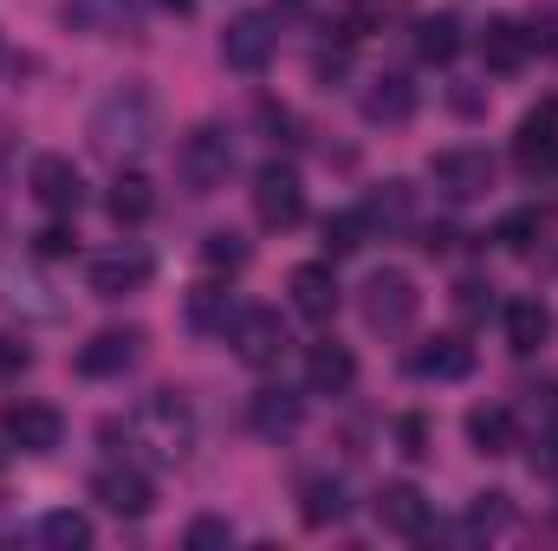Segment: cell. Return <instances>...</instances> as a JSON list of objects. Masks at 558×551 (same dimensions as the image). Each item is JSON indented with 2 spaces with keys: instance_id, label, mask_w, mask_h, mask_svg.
Listing matches in <instances>:
<instances>
[{
  "instance_id": "obj_12",
  "label": "cell",
  "mask_w": 558,
  "mask_h": 551,
  "mask_svg": "<svg viewBox=\"0 0 558 551\" xmlns=\"http://www.w3.org/2000/svg\"><path fill=\"white\" fill-rule=\"evenodd\" d=\"M33 201L52 215H78L85 208V175L72 169V156H33Z\"/></svg>"
},
{
  "instance_id": "obj_7",
  "label": "cell",
  "mask_w": 558,
  "mask_h": 551,
  "mask_svg": "<svg viewBox=\"0 0 558 551\" xmlns=\"http://www.w3.org/2000/svg\"><path fill=\"white\" fill-rule=\"evenodd\" d=\"M428 182H435V195H448V201H481L487 188H494V156L487 149H441L435 162H428Z\"/></svg>"
},
{
  "instance_id": "obj_9",
  "label": "cell",
  "mask_w": 558,
  "mask_h": 551,
  "mask_svg": "<svg viewBox=\"0 0 558 551\" xmlns=\"http://www.w3.org/2000/svg\"><path fill=\"white\" fill-rule=\"evenodd\" d=\"M279 52V20L274 13H241V20H228V33H221V59L234 65V72H267Z\"/></svg>"
},
{
  "instance_id": "obj_25",
  "label": "cell",
  "mask_w": 558,
  "mask_h": 551,
  "mask_svg": "<svg viewBox=\"0 0 558 551\" xmlns=\"http://www.w3.org/2000/svg\"><path fill=\"white\" fill-rule=\"evenodd\" d=\"M105 208H111V221H118V228H143V221L156 215V188H149V175H137V169H118V182H111Z\"/></svg>"
},
{
  "instance_id": "obj_40",
  "label": "cell",
  "mask_w": 558,
  "mask_h": 551,
  "mask_svg": "<svg viewBox=\"0 0 558 551\" xmlns=\"http://www.w3.org/2000/svg\"><path fill=\"white\" fill-rule=\"evenodd\" d=\"M26 364H33V351H26V344H13V338H0V383H7V377H20Z\"/></svg>"
},
{
  "instance_id": "obj_28",
  "label": "cell",
  "mask_w": 558,
  "mask_h": 551,
  "mask_svg": "<svg viewBox=\"0 0 558 551\" xmlns=\"http://www.w3.org/2000/svg\"><path fill=\"white\" fill-rule=\"evenodd\" d=\"M416 52L428 59V65H448V59L461 52V26H454L448 13H428V20H416Z\"/></svg>"
},
{
  "instance_id": "obj_11",
  "label": "cell",
  "mask_w": 558,
  "mask_h": 551,
  "mask_svg": "<svg viewBox=\"0 0 558 551\" xmlns=\"http://www.w3.org/2000/svg\"><path fill=\"white\" fill-rule=\"evenodd\" d=\"M0 434L20 448V454H52L59 441H65V415L52 409V403H7L0 409Z\"/></svg>"
},
{
  "instance_id": "obj_14",
  "label": "cell",
  "mask_w": 558,
  "mask_h": 551,
  "mask_svg": "<svg viewBox=\"0 0 558 551\" xmlns=\"http://www.w3.org/2000/svg\"><path fill=\"white\" fill-rule=\"evenodd\" d=\"M149 273H156V260L143 247H111V254L92 260V292L98 298H131V292L149 285Z\"/></svg>"
},
{
  "instance_id": "obj_42",
  "label": "cell",
  "mask_w": 558,
  "mask_h": 551,
  "mask_svg": "<svg viewBox=\"0 0 558 551\" xmlns=\"http://www.w3.org/2000/svg\"><path fill=\"white\" fill-rule=\"evenodd\" d=\"M156 7H169V13H195V0H156Z\"/></svg>"
},
{
  "instance_id": "obj_26",
  "label": "cell",
  "mask_w": 558,
  "mask_h": 551,
  "mask_svg": "<svg viewBox=\"0 0 558 551\" xmlns=\"http://www.w3.org/2000/svg\"><path fill=\"white\" fill-rule=\"evenodd\" d=\"M468 441H474V454H513V409H500V403L468 409Z\"/></svg>"
},
{
  "instance_id": "obj_20",
  "label": "cell",
  "mask_w": 558,
  "mask_h": 551,
  "mask_svg": "<svg viewBox=\"0 0 558 551\" xmlns=\"http://www.w3.org/2000/svg\"><path fill=\"white\" fill-rule=\"evenodd\" d=\"M299 519H305L312 532H325V526H344V519H351V493H344V480H331V474H312V480L299 487Z\"/></svg>"
},
{
  "instance_id": "obj_34",
  "label": "cell",
  "mask_w": 558,
  "mask_h": 551,
  "mask_svg": "<svg viewBox=\"0 0 558 551\" xmlns=\"http://www.w3.org/2000/svg\"><path fill=\"white\" fill-rule=\"evenodd\" d=\"M507 519H513L507 493H481V500H474V513H468V532H500Z\"/></svg>"
},
{
  "instance_id": "obj_10",
  "label": "cell",
  "mask_w": 558,
  "mask_h": 551,
  "mask_svg": "<svg viewBox=\"0 0 558 551\" xmlns=\"http://www.w3.org/2000/svg\"><path fill=\"white\" fill-rule=\"evenodd\" d=\"M0 305L20 311V318H33V325H59L65 318L59 285L46 273H33V267H0Z\"/></svg>"
},
{
  "instance_id": "obj_22",
  "label": "cell",
  "mask_w": 558,
  "mask_h": 551,
  "mask_svg": "<svg viewBox=\"0 0 558 551\" xmlns=\"http://www.w3.org/2000/svg\"><path fill=\"white\" fill-rule=\"evenodd\" d=\"M474 370V344L468 338H454V331H441V338H428L416 351V377H435V383H461Z\"/></svg>"
},
{
  "instance_id": "obj_38",
  "label": "cell",
  "mask_w": 558,
  "mask_h": 551,
  "mask_svg": "<svg viewBox=\"0 0 558 551\" xmlns=\"http://www.w3.org/2000/svg\"><path fill=\"white\" fill-rule=\"evenodd\" d=\"M397 441H403L410 461H422V454H428V421H422V415H403V421H397Z\"/></svg>"
},
{
  "instance_id": "obj_44",
  "label": "cell",
  "mask_w": 558,
  "mask_h": 551,
  "mask_svg": "<svg viewBox=\"0 0 558 551\" xmlns=\"http://www.w3.org/2000/svg\"><path fill=\"white\" fill-rule=\"evenodd\" d=\"M0 201H7V188H0Z\"/></svg>"
},
{
  "instance_id": "obj_23",
  "label": "cell",
  "mask_w": 558,
  "mask_h": 551,
  "mask_svg": "<svg viewBox=\"0 0 558 551\" xmlns=\"http://www.w3.org/2000/svg\"><path fill=\"white\" fill-rule=\"evenodd\" d=\"M526 52H533V33H526L520 20H507V13H500V20H487V26H481V59H487L494 72H520V65H526Z\"/></svg>"
},
{
  "instance_id": "obj_37",
  "label": "cell",
  "mask_w": 558,
  "mask_h": 551,
  "mask_svg": "<svg viewBox=\"0 0 558 551\" xmlns=\"http://www.w3.org/2000/svg\"><path fill=\"white\" fill-rule=\"evenodd\" d=\"M33 247H39V260H65V254H78V234L72 228H46Z\"/></svg>"
},
{
  "instance_id": "obj_35",
  "label": "cell",
  "mask_w": 558,
  "mask_h": 551,
  "mask_svg": "<svg viewBox=\"0 0 558 551\" xmlns=\"http://www.w3.org/2000/svg\"><path fill=\"white\" fill-rule=\"evenodd\" d=\"M533 234H539V215H533V208H526V215H507V221H500V241H507L513 254H526V247H533Z\"/></svg>"
},
{
  "instance_id": "obj_13",
  "label": "cell",
  "mask_w": 558,
  "mask_h": 551,
  "mask_svg": "<svg viewBox=\"0 0 558 551\" xmlns=\"http://www.w3.org/2000/svg\"><path fill=\"white\" fill-rule=\"evenodd\" d=\"M92 500H98L105 513H118V519H143V513L156 506V487L143 480L137 467H98V474H92Z\"/></svg>"
},
{
  "instance_id": "obj_6",
  "label": "cell",
  "mask_w": 558,
  "mask_h": 551,
  "mask_svg": "<svg viewBox=\"0 0 558 551\" xmlns=\"http://www.w3.org/2000/svg\"><path fill=\"white\" fill-rule=\"evenodd\" d=\"M254 215H260V228H299L305 221V182H299V169H286V162H267L260 175H254Z\"/></svg>"
},
{
  "instance_id": "obj_29",
  "label": "cell",
  "mask_w": 558,
  "mask_h": 551,
  "mask_svg": "<svg viewBox=\"0 0 558 551\" xmlns=\"http://www.w3.org/2000/svg\"><path fill=\"white\" fill-rule=\"evenodd\" d=\"M410 215H416V188H410V182H384V188L364 201V221H371V228H377V221H384V228H403Z\"/></svg>"
},
{
  "instance_id": "obj_8",
  "label": "cell",
  "mask_w": 558,
  "mask_h": 551,
  "mask_svg": "<svg viewBox=\"0 0 558 551\" xmlns=\"http://www.w3.org/2000/svg\"><path fill=\"white\" fill-rule=\"evenodd\" d=\"M513 169H520L526 182H558V98H546V105L520 124V137H513Z\"/></svg>"
},
{
  "instance_id": "obj_24",
  "label": "cell",
  "mask_w": 558,
  "mask_h": 551,
  "mask_svg": "<svg viewBox=\"0 0 558 551\" xmlns=\"http://www.w3.org/2000/svg\"><path fill=\"white\" fill-rule=\"evenodd\" d=\"M305 383H312L318 396H344V390L357 383V357H351L344 344H312V357H305Z\"/></svg>"
},
{
  "instance_id": "obj_30",
  "label": "cell",
  "mask_w": 558,
  "mask_h": 551,
  "mask_svg": "<svg viewBox=\"0 0 558 551\" xmlns=\"http://www.w3.org/2000/svg\"><path fill=\"white\" fill-rule=\"evenodd\" d=\"M254 428H260V434H292V428H299V396L260 390V396H254Z\"/></svg>"
},
{
  "instance_id": "obj_41",
  "label": "cell",
  "mask_w": 558,
  "mask_h": 551,
  "mask_svg": "<svg viewBox=\"0 0 558 551\" xmlns=\"http://www.w3.org/2000/svg\"><path fill=\"white\" fill-rule=\"evenodd\" d=\"M422 247H428V254H448V247H454V234H448V228H428V234H422Z\"/></svg>"
},
{
  "instance_id": "obj_43",
  "label": "cell",
  "mask_w": 558,
  "mask_h": 551,
  "mask_svg": "<svg viewBox=\"0 0 558 551\" xmlns=\"http://www.w3.org/2000/svg\"><path fill=\"white\" fill-rule=\"evenodd\" d=\"M351 7H364V13H377V7H390V0H351Z\"/></svg>"
},
{
  "instance_id": "obj_33",
  "label": "cell",
  "mask_w": 558,
  "mask_h": 551,
  "mask_svg": "<svg viewBox=\"0 0 558 551\" xmlns=\"http://www.w3.org/2000/svg\"><path fill=\"white\" fill-rule=\"evenodd\" d=\"M202 260L234 273V267H247V241H241V234H228V228H215V234L202 241Z\"/></svg>"
},
{
  "instance_id": "obj_15",
  "label": "cell",
  "mask_w": 558,
  "mask_h": 551,
  "mask_svg": "<svg viewBox=\"0 0 558 551\" xmlns=\"http://www.w3.org/2000/svg\"><path fill=\"white\" fill-rule=\"evenodd\" d=\"M59 20L85 39H118V33L137 26V0H65Z\"/></svg>"
},
{
  "instance_id": "obj_3",
  "label": "cell",
  "mask_w": 558,
  "mask_h": 551,
  "mask_svg": "<svg viewBox=\"0 0 558 551\" xmlns=\"http://www.w3.org/2000/svg\"><path fill=\"white\" fill-rule=\"evenodd\" d=\"M175 175L189 182V195L228 188V175H234V131L228 124H195L182 137V149H175Z\"/></svg>"
},
{
  "instance_id": "obj_32",
  "label": "cell",
  "mask_w": 558,
  "mask_h": 551,
  "mask_svg": "<svg viewBox=\"0 0 558 551\" xmlns=\"http://www.w3.org/2000/svg\"><path fill=\"white\" fill-rule=\"evenodd\" d=\"M364 234H371L364 208H357V215H331V221H325V254H357Z\"/></svg>"
},
{
  "instance_id": "obj_36",
  "label": "cell",
  "mask_w": 558,
  "mask_h": 551,
  "mask_svg": "<svg viewBox=\"0 0 558 551\" xmlns=\"http://www.w3.org/2000/svg\"><path fill=\"white\" fill-rule=\"evenodd\" d=\"M189 546H195V551L234 546V526H228V519H195V526H189Z\"/></svg>"
},
{
  "instance_id": "obj_21",
  "label": "cell",
  "mask_w": 558,
  "mask_h": 551,
  "mask_svg": "<svg viewBox=\"0 0 558 551\" xmlns=\"http://www.w3.org/2000/svg\"><path fill=\"white\" fill-rule=\"evenodd\" d=\"M416 85L403 78V72H384V78H371V91H364V124H410L416 118Z\"/></svg>"
},
{
  "instance_id": "obj_2",
  "label": "cell",
  "mask_w": 558,
  "mask_h": 551,
  "mask_svg": "<svg viewBox=\"0 0 558 551\" xmlns=\"http://www.w3.org/2000/svg\"><path fill=\"white\" fill-rule=\"evenodd\" d=\"M131 441L143 448V461H156V467L189 461V448H195V409H189V396H175V390L143 396L137 415H131Z\"/></svg>"
},
{
  "instance_id": "obj_17",
  "label": "cell",
  "mask_w": 558,
  "mask_h": 551,
  "mask_svg": "<svg viewBox=\"0 0 558 551\" xmlns=\"http://www.w3.org/2000/svg\"><path fill=\"white\" fill-rule=\"evenodd\" d=\"M286 292H292V311H299V318H312V325H331V311H338V279H331V267H318V260L292 267Z\"/></svg>"
},
{
  "instance_id": "obj_31",
  "label": "cell",
  "mask_w": 558,
  "mask_h": 551,
  "mask_svg": "<svg viewBox=\"0 0 558 551\" xmlns=\"http://www.w3.org/2000/svg\"><path fill=\"white\" fill-rule=\"evenodd\" d=\"M39 539L52 551H85L92 546V519H85V513H46V519H39Z\"/></svg>"
},
{
  "instance_id": "obj_5",
  "label": "cell",
  "mask_w": 558,
  "mask_h": 551,
  "mask_svg": "<svg viewBox=\"0 0 558 551\" xmlns=\"http://www.w3.org/2000/svg\"><path fill=\"white\" fill-rule=\"evenodd\" d=\"M228 344H234V357H241V364L274 370L292 338H286V325H279L274 305H241V311H234V325H228Z\"/></svg>"
},
{
  "instance_id": "obj_39",
  "label": "cell",
  "mask_w": 558,
  "mask_h": 551,
  "mask_svg": "<svg viewBox=\"0 0 558 551\" xmlns=\"http://www.w3.org/2000/svg\"><path fill=\"white\" fill-rule=\"evenodd\" d=\"M487 292H494V285H481V279H461V285H454V305H461L468 318H481V311H487Z\"/></svg>"
},
{
  "instance_id": "obj_1",
  "label": "cell",
  "mask_w": 558,
  "mask_h": 551,
  "mask_svg": "<svg viewBox=\"0 0 558 551\" xmlns=\"http://www.w3.org/2000/svg\"><path fill=\"white\" fill-rule=\"evenodd\" d=\"M156 98L143 91V85H118V91H105L98 98V111H92V149L98 156H111V162H124V156H143L149 143H156Z\"/></svg>"
},
{
  "instance_id": "obj_18",
  "label": "cell",
  "mask_w": 558,
  "mask_h": 551,
  "mask_svg": "<svg viewBox=\"0 0 558 551\" xmlns=\"http://www.w3.org/2000/svg\"><path fill=\"white\" fill-rule=\"evenodd\" d=\"M553 331H558V318H553V305H546V298H513V305H507V351H513V357L546 351V344H553Z\"/></svg>"
},
{
  "instance_id": "obj_16",
  "label": "cell",
  "mask_w": 558,
  "mask_h": 551,
  "mask_svg": "<svg viewBox=\"0 0 558 551\" xmlns=\"http://www.w3.org/2000/svg\"><path fill=\"white\" fill-rule=\"evenodd\" d=\"M371 513H377V526L397 532V539H422V532H428V500H422V487H410V480H390V487L371 500Z\"/></svg>"
},
{
  "instance_id": "obj_4",
  "label": "cell",
  "mask_w": 558,
  "mask_h": 551,
  "mask_svg": "<svg viewBox=\"0 0 558 551\" xmlns=\"http://www.w3.org/2000/svg\"><path fill=\"white\" fill-rule=\"evenodd\" d=\"M357 311H364V325H371V331H384V338L410 331V325H416V311H422L416 279L403 273V267L371 273V279H364V292H357Z\"/></svg>"
},
{
  "instance_id": "obj_19",
  "label": "cell",
  "mask_w": 558,
  "mask_h": 551,
  "mask_svg": "<svg viewBox=\"0 0 558 551\" xmlns=\"http://www.w3.org/2000/svg\"><path fill=\"white\" fill-rule=\"evenodd\" d=\"M137 357H143V331H98V338L78 351V370L105 383V377H124Z\"/></svg>"
},
{
  "instance_id": "obj_27",
  "label": "cell",
  "mask_w": 558,
  "mask_h": 551,
  "mask_svg": "<svg viewBox=\"0 0 558 551\" xmlns=\"http://www.w3.org/2000/svg\"><path fill=\"white\" fill-rule=\"evenodd\" d=\"M189 325L208 331V338L228 331V325H234V292H228V285H195V292H189Z\"/></svg>"
}]
</instances>
